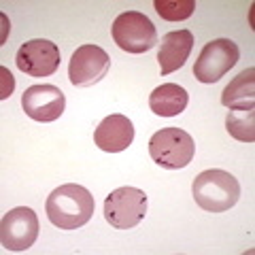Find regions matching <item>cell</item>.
Here are the masks:
<instances>
[{
	"label": "cell",
	"instance_id": "obj_12",
	"mask_svg": "<svg viewBox=\"0 0 255 255\" xmlns=\"http://www.w3.org/2000/svg\"><path fill=\"white\" fill-rule=\"evenodd\" d=\"M191 49H194V34L189 30L168 32L162 38V45H159V51H157L159 73L170 75L174 70L183 68V64L187 62Z\"/></svg>",
	"mask_w": 255,
	"mask_h": 255
},
{
	"label": "cell",
	"instance_id": "obj_8",
	"mask_svg": "<svg viewBox=\"0 0 255 255\" xmlns=\"http://www.w3.org/2000/svg\"><path fill=\"white\" fill-rule=\"evenodd\" d=\"M111 66L109 53L98 45H81L68 64V79L75 87H90L107 77Z\"/></svg>",
	"mask_w": 255,
	"mask_h": 255
},
{
	"label": "cell",
	"instance_id": "obj_16",
	"mask_svg": "<svg viewBox=\"0 0 255 255\" xmlns=\"http://www.w3.org/2000/svg\"><path fill=\"white\" fill-rule=\"evenodd\" d=\"M155 11L159 13L162 19L168 21H183L191 17V13L196 9L194 0H155Z\"/></svg>",
	"mask_w": 255,
	"mask_h": 255
},
{
	"label": "cell",
	"instance_id": "obj_7",
	"mask_svg": "<svg viewBox=\"0 0 255 255\" xmlns=\"http://www.w3.org/2000/svg\"><path fill=\"white\" fill-rule=\"evenodd\" d=\"M38 238V217L28 206H17L4 213L0 221V243L6 251H26Z\"/></svg>",
	"mask_w": 255,
	"mask_h": 255
},
{
	"label": "cell",
	"instance_id": "obj_5",
	"mask_svg": "<svg viewBox=\"0 0 255 255\" xmlns=\"http://www.w3.org/2000/svg\"><path fill=\"white\" fill-rule=\"evenodd\" d=\"M147 215V194L138 187H119L105 200V219L115 230H132Z\"/></svg>",
	"mask_w": 255,
	"mask_h": 255
},
{
	"label": "cell",
	"instance_id": "obj_10",
	"mask_svg": "<svg viewBox=\"0 0 255 255\" xmlns=\"http://www.w3.org/2000/svg\"><path fill=\"white\" fill-rule=\"evenodd\" d=\"M21 107L30 119L49 124L62 117L64 107H66V98H64V92L60 87L51 83H36L23 92Z\"/></svg>",
	"mask_w": 255,
	"mask_h": 255
},
{
	"label": "cell",
	"instance_id": "obj_15",
	"mask_svg": "<svg viewBox=\"0 0 255 255\" xmlns=\"http://www.w3.org/2000/svg\"><path fill=\"white\" fill-rule=\"evenodd\" d=\"M226 130L230 136L243 142L255 140V107L253 109H230L226 117Z\"/></svg>",
	"mask_w": 255,
	"mask_h": 255
},
{
	"label": "cell",
	"instance_id": "obj_2",
	"mask_svg": "<svg viewBox=\"0 0 255 255\" xmlns=\"http://www.w3.org/2000/svg\"><path fill=\"white\" fill-rule=\"evenodd\" d=\"M196 204L209 213H226L241 198V183L234 174L221 168H211L200 172L191 185Z\"/></svg>",
	"mask_w": 255,
	"mask_h": 255
},
{
	"label": "cell",
	"instance_id": "obj_3",
	"mask_svg": "<svg viewBox=\"0 0 255 255\" xmlns=\"http://www.w3.org/2000/svg\"><path fill=\"white\" fill-rule=\"evenodd\" d=\"M194 138L181 128H162L149 140V155L151 159L168 170H179L189 166L194 159Z\"/></svg>",
	"mask_w": 255,
	"mask_h": 255
},
{
	"label": "cell",
	"instance_id": "obj_1",
	"mask_svg": "<svg viewBox=\"0 0 255 255\" xmlns=\"http://www.w3.org/2000/svg\"><path fill=\"white\" fill-rule=\"evenodd\" d=\"M94 209H96L94 196L83 185H77V183H66V185L55 187L45 204L47 217L60 230L83 228L92 219Z\"/></svg>",
	"mask_w": 255,
	"mask_h": 255
},
{
	"label": "cell",
	"instance_id": "obj_17",
	"mask_svg": "<svg viewBox=\"0 0 255 255\" xmlns=\"http://www.w3.org/2000/svg\"><path fill=\"white\" fill-rule=\"evenodd\" d=\"M0 75H2V92H0V98L4 100L6 96H11V92H13V75L4 66L0 68Z\"/></svg>",
	"mask_w": 255,
	"mask_h": 255
},
{
	"label": "cell",
	"instance_id": "obj_13",
	"mask_svg": "<svg viewBox=\"0 0 255 255\" xmlns=\"http://www.w3.org/2000/svg\"><path fill=\"white\" fill-rule=\"evenodd\" d=\"M189 94L177 83H162L149 96V107L159 117H177L187 109Z\"/></svg>",
	"mask_w": 255,
	"mask_h": 255
},
{
	"label": "cell",
	"instance_id": "obj_9",
	"mask_svg": "<svg viewBox=\"0 0 255 255\" xmlns=\"http://www.w3.org/2000/svg\"><path fill=\"white\" fill-rule=\"evenodd\" d=\"M15 64L30 77H51L60 68V49L47 38H32L17 49Z\"/></svg>",
	"mask_w": 255,
	"mask_h": 255
},
{
	"label": "cell",
	"instance_id": "obj_11",
	"mask_svg": "<svg viewBox=\"0 0 255 255\" xmlns=\"http://www.w3.org/2000/svg\"><path fill=\"white\" fill-rule=\"evenodd\" d=\"M134 140V126L132 122L122 113H113L105 117L98 124L94 132L96 147L107 151V153H119L126 151Z\"/></svg>",
	"mask_w": 255,
	"mask_h": 255
},
{
	"label": "cell",
	"instance_id": "obj_4",
	"mask_svg": "<svg viewBox=\"0 0 255 255\" xmlns=\"http://www.w3.org/2000/svg\"><path fill=\"white\" fill-rule=\"evenodd\" d=\"M113 41L128 53H147L157 45V30L145 13L126 11L117 15L111 28Z\"/></svg>",
	"mask_w": 255,
	"mask_h": 255
},
{
	"label": "cell",
	"instance_id": "obj_6",
	"mask_svg": "<svg viewBox=\"0 0 255 255\" xmlns=\"http://www.w3.org/2000/svg\"><path fill=\"white\" fill-rule=\"evenodd\" d=\"M241 60V49L230 38H215L202 47L194 66V77L200 83H217Z\"/></svg>",
	"mask_w": 255,
	"mask_h": 255
},
{
	"label": "cell",
	"instance_id": "obj_14",
	"mask_svg": "<svg viewBox=\"0 0 255 255\" xmlns=\"http://www.w3.org/2000/svg\"><path fill=\"white\" fill-rule=\"evenodd\" d=\"M221 102L228 109H253L255 105V68L249 66L238 77H234L230 85L221 94Z\"/></svg>",
	"mask_w": 255,
	"mask_h": 255
}]
</instances>
